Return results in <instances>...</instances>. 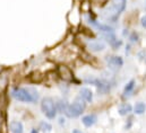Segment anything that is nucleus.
Segmentation results:
<instances>
[{
    "instance_id": "nucleus-1",
    "label": "nucleus",
    "mask_w": 146,
    "mask_h": 133,
    "mask_svg": "<svg viewBox=\"0 0 146 133\" xmlns=\"http://www.w3.org/2000/svg\"><path fill=\"white\" fill-rule=\"evenodd\" d=\"M11 97L15 98L18 101L22 103H30V104H34L36 103L40 95L37 93V90L33 87H19V86H15L11 89Z\"/></svg>"
},
{
    "instance_id": "nucleus-2",
    "label": "nucleus",
    "mask_w": 146,
    "mask_h": 133,
    "mask_svg": "<svg viewBox=\"0 0 146 133\" xmlns=\"http://www.w3.org/2000/svg\"><path fill=\"white\" fill-rule=\"evenodd\" d=\"M126 5H127V0H112L111 5L104 10V17L111 22L117 20V18L125 10Z\"/></svg>"
},
{
    "instance_id": "nucleus-3",
    "label": "nucleus",
    "mask_w": 146,
    "mask_h": 133,
    "mask_svg": "<svg viewBox=\"0 0 146 133\" xmlns=\"http://www.w3.org/2000/svg\"><path fill=\"white\" fill-rule=\"evenodd\" d=\"M41 111L45 115V117L49 120H54L58 113L56 103L51 97H44L41 100Z\"/></svg>"
},
{
    "instance_id": "nucleus-4",
    "label": "nucleus",
    "mask_w": 146,
    "mask_h": 133,
    "mask_svg": "<svg viewBox=\"0 0 146 133\" xmlns=\"http://www.w3.org/2000/svg\"><path fill=\"white\" fill-rule=\"evenodd\" d=\"M85 108H86V103L82 98L78 97L73 104H70L68 106V109H67L65 115L69 119H76V117L82 115V113L85 111Z\"/></svg>"
},
{
    "instance_id": "nucleus-5",
    "label": "nucleus",
    "mask_w": 146,
    "mask_h": 133,
    "mask_svg": "<svg viewBox=\"0 0 146 133\" xmlns=\"http://www.w3.org/2000/svg\"><path fill=\"white\" fill-rule=\"evenodd\" d=\"M85 82L91 84V85H94L98 88L99 94H102V95L109 93L110 89H111L110 81L106 80V79H100V78H95V77H88V78L85 79Z\"/></svg>"
},
{
    "instance_id": "nucleus-6",
    "label": "nucleus",
    "mask_w": 146,
    "mask_h": 133,
    "mask_svg": "<svg viewBox=\"0 0 146 133\" xmlns=\"http://www.w3.org/2000/svg\"><path fill=\"white\" fill-rule=\"evenodd\" d=\"M107 65L111 70H119L121 66H123V59L121 57L118 55H111V57H107L106 59Z\"/></svg>"
},
{
    "instance_id": "nucleus-7",
    "label": "nucleus",
    "mask_w": 146,
    "mask_h": 133,
    "mask_svg": "<svg viewBox=\"0 0 146 133\" xmlns=\"http://www.w3.org/2000/svg\"><path fill=\"white\" fill-rule=\"evenodd\" d=\"M103 37L107 40V42L110 44V46L113 49V50H118L121 45H122V41L121 40H118L114 32H111V33H103Z\"/></svg>"
},
{
    "instance_id": "nucleus-8",
    "label": "nucleus",
    "mask_w": 146,
    "mask_h": 133,
    "mask_svg": "<svg viewBox=\"0 0 146 133\" xmlns=\"http://www.w3.org/2000/svg\"><path fill=\"white\" fill-rule=\"evenodd\" d=\"M87 20H88V23L90 24H92L99 32H101V33H111V32H114L113 31V28L109 26V25H106V24H102V23H99V22H96L94 18H92V17H87Z\"/></svg>"
},
{
    "instance_id": "nucleus-9",
    "label": "nucleus",
    "mask_w": 146,
    "mask_h": 133,
    "mask_svg": "<svg viewBox=\"0 0 146 133\" xmlns=\"http://www.w3.org/2000/svg\"><path fill=\"white\" fill-rule=\"evenodd\" d=\"M79 98H82L86 103H92V100H93V93H92V90L86 88V87L82 88L79 90Z\"/></svg>"
},
{
    "instance_id": "nucleus-10",
    "label": "nucleus",
    "mask_w": 146,
    "mask_h": 133,
    "mask_svg": "<svg viewBox=\"0 0 146 133\" xmlns=\"http://www.w3.org/2000/svg\"><path fill=\"white\" fill-rule=\"evenodd\" d=\"M82 122H83V124H84L86 128H91V126H93V125L98 122V116H96V114H88V115H85V116L82 119Z\"/></svg>"
},
{
    "instance_id": "nucleus-11",
    "label": "nucleus",
    "mask_w": 146,
    "mask_h": 133,
    "mask_svg": "<svg viewBox=\"0 0 146 133\" xmlns=\"http://www.w3.org/2000/svg\"><path fill=\"white\" fill-rule=\"evenodd\" d=\"M88 47L93 52H101L106 49V44L102 41H91L88 43Z\"/></svg>"
},
{
    "instance_id": "nucleus-12",
    "label": "nucleus",
    "mask_w": 146,
    "mask_h": 133,
    "mask_svg": "<svg viewBox=\"0 0 146 133\" xmlns=\"http://www.w3.org/2000/svg\"><path fill=\"white\" fill-rule=\"evenodd\" d=\"M135 85H136V81L134 79H131L129 82H127V85L123 88V95H122L123 98H128L133 94V92L135 89Z\"/></svg>"
},
{
    "instance_id": "nucleus-13",
    "label": "nucleus",
    "mask_w": 146,
    "mask_h": 133,
    "mask_svg": "<svg viewBox=\"0 0 146 133\" xmlns=\"http://www.w3.org/2000/svg\"><path fill=\"white\" fill-rule=\"evenodd\" d=\"M10 133H24V126L19 121H11L9 124Z\"/></svg>"
},
{
    "instance_id": "nucleus-14",
    "label": "nucleus",
    "mask_w": 146,
    "mask_h": 133,
    "mask_svg": "<svg viewBox=\"0 0 146 133\" xmlns=\"http://www.w3.org/2000/svg\"><path fill=\"white\" fill-rule=\"evenodd\" d=\"M68 106H69V104L66 101V100H58V103H56V107H57V111L59 112V113H61V114H66V112H67V109H68Z\"/></svg>"
},
{
    "instance_id": "nucleus-15",
    "label": "nucleus",
    "mask_w": 146,
    "mask_h": 133,
    "mask_svg": "<svg viewBox=\"0 0 146 133\" xmlns=\"http://www.w3.org/2000/svg\"><path fill=\"white\" fill-rule=\"evenodd\" d=\"M131 111H133V107H131V105H130L129 103H125V104H122V105L119 107V114L122 115V116L128 115Z\"/></svg>"
},
{
    "instance_id": "nucleus-16",
    "label": "nucleus",
    "mask_w": 146,
    "mask_h": 133,
    "mask_svg": "<svg viewBox=\"0 0 146 133\" xmlns=\"http://www.w3.org/2000/svg\"><path fill=\"white\" fill-rule=\"evenodd\" d=\"M145 111H146V105L144 104V103H142V101L137 103V104L134 106V113L137 114V115H142V114H144Z\"/></svg>"
},
{
    "instance_id": "nucleus-17",
    "label": "nucleus",
    "mask_w": 146,
    "mask_h": 133,
    "mask_svg": "<svg viewBox=\"0 0 146 133\" xmlns=\"http://www.w3.org/2000/svg\"><path fill=\"white\" fill-rule=\"evenodd\" d=\"M40 130H41L42 133H51V131H52V125L49 122H46V121H42L40 123Z\"/></svg>"
},
{
    "instance_id": "nucleus-18",
    "label": "nucleus",
    "mask_w": 146,
    "mask_h": 133,
    "mask_svg": "<svg viewBox=\"0 0 146 133\" xmlns=\"http://www.w3.org/2000/svg\"><path fill=\"white\" fill-rule=\"evenodd\" d=\"M129 38H130V41H131V42H137V41H138V35L134 32V33L130 35V37H129Z\"/></svg>"
},
{
    "instance_id": "nucleus-19",
    "label": "nucleus",
    "mask_w": 146,
    "mask_h": 133,
    "mask_svg": "<svg viewBox=\"0 0 146 133\" xmlns=\"http://www.w3.org/2000/svg\"><path fill=\"white\" fill-rule=\"evenodd\" d=\"M141 23H142V26L146 28V15L142 17V19H141Z\"/></svg>"
},
{
    "instance_id": "nucleus-20",
    "label": "nucleus",
    "mask_w": 146,
    "mask_h": 133,
    "mask_svg": "<svg viewBox=\"0 0 146 133\" xmlns=\"http://www.w3.org/2000/svg\"><path fill=\"white\" fill-rule=\"evenodd\" d=\"M31 133H40V131H38L37 129H32V130H31Z\"/></svg>"
},
{
    "instance_id": "nucleus-21",
    "label": "nucleus",
    "mask_w": 146,
    "mask_h": 133,
    "mask_svg": "<svg viewBox=\"0 0 146 133\" xmlns=\"http://www.w3.org/2000/svg\"><path fill=\"white\" fill-rule=\"evenodd\" d=\"M59 123H60V124H65V120H64V119H60V120H59Z\"/></svg>"
},
{
    "instance_id": "nucleus-22",
    "label": "nucleus",
    "mask_w": 146,
    "mask_h": 133,
    "mask_svg": "<svg viewBox=\"0 0 146 133\" xmlns=\"http://www.w3.org/2000/svg\"><path fill=\"white\" fill-rule=\"evenodd\" d=\"M73 133H82V132H80V131H79V130H74V131H73Z\"/></svg>"
}]
</instances>
